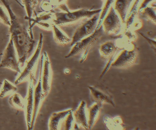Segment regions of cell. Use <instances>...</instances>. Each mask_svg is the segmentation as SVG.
I'll list each match as a JSON object with an SVG mask.
<instances>
[{"mask_svg":"<svg viewBox=\"0 0 156 130\" xmlns=\"http://www.w3.org/2000/svg\"><path fill=\"white\" fill-rule=\"evenodd\" d=\"M7 10L10 16L9 32L11 38L16 48L18 62L23 67L27 58L34 49L35 42L24 25L22 24L12 10L7 0H0Z\"/></svg>","mask_w":156,"mask_h":130,"instance_id":"obj_1","label":"cell"},{"mask_svg":"<svg viewBox=\"0 0 156 130\" xmlns=\"http://www.w3.org/2000/svg\"><path fill=\"white\" fill-rule=\"evenodd\" d=\"M101 10V8L94 10L83 8L73 12H55L52 22L57 26L69 24L90 18L100 13Z\"/></svg>","mask_w":156,"mask_h":130,"instance_id":"obj_2","label":"cell"},{"mask_svg":"<svg viewBox=\"0 0 156 130\" xmlns=\"http://www.w3.org/2000/svg\"><path fill=\"white\" fill-rule=\"evenodd\" d=\"M102 30L101 25L93 33L77 42L65 57L68 58L83 53L80 60V63H82L85 60L89 50L101 35Z\"/></svg>","mask_w":156,"mask_h":130,"instance_id":"obj_3","label":"cell"},{"mask_svg":"<svg viewBox=\"0 0 156 130\" xmlns=\"http://www.w3.org/2000/svg\"><path fill=\"white\" fill-rule=\"evenodd\" d=\"M100 13L95 15L92 17L81 22L73 34L70 42L71 46H73L77 42L95 32L97 27Z\"/></svg>","mask_w":156,"mask_h":130,"instance_id":"obj_4","label":"cell"},{"mask_svg":"<svg viewBox=\"0 0 156 130\" xmlns=\"http://www.w3.org/2000/svg\"><path fill=\"white\" fill-rule=\"evenodd\" d=\"M137 53L133 45H129L122 50L111 64L113 67L120 68H128L135 63Z\"/></svg>","mask_w":156,"mask_h":130,"instance_id":"obj_5","label":"cell"},{"mask_svg":"<svg viewBox=\"0 0 156 130\" xmlns=\"http://www.w3.org/2000/svg\"><path fill=\"white\" fill-rule=\"evenodd\" d=\"M122 25L120 17L112 5L102 21L103 30L108 35H118L122 31Z\"/></svg>","mask_w":156,"mask_h":130,"instance_id":"obj_6","label":"cell"},{"mask_svg":"<svg viewBox=\"0 0 156 130\" xmlns=\"http://www.w3.org/2000/svg\"><path fill=\"white\" fill-rule=\"evenodd\" d=\"M43 36L40 34L39 41L36 50L33 56L27 62V64L20 75L15 82L16 84H18L28 79L32 76L36 80L35 73L38 67V60L42 46Z\"/></svg>","mask_w":156,"mask_h":130,"instance_id":"obj_7","label":"cell"},{"mask_svg":"<svg viewBox=\"0 0 156 130\" xmlns=\"http://www.w3.org/2000/svg\"><path fill=\"white\" fill-rule=\"evenodd\" d=\"M40 67L39 77L38 82L34 90V109L31 121L30 130L34 127L38 113L40 110L44 100L42 96L41 75L44 60V56L42 55L40 59Z\"/></svg>","mask_w":156,"mask_h":130,"instance_id":"obj_8","label":"cell"},{"mask_svg":"<svg viewBox=\"0 0 156 130\" xmlns=\"http://www.w3.org/2000/svg\"><path fill=\"white\" fill-rule=\"evenodd\" d=\"M44 60L41 75L43 99L45 100L49 94L52 82L53 73L51 62L47 53H43Z\"/></svg>","mask_w":156,"mask_h":130,"instance_id":"obj_9","label":"cell"},{"mask_svg":"<svg viewBox=\"0 0 156 130\" xmlns=\"http://www.w3.org/2000/svg\"><path fill=\"white\" fill-rule=\"evenodd\" d=\"M0 67L9 68L20 74L21 73L19 63L16 57L13 40L11 38L4 51Z\"/></svg>","mask_w":156,"mask_h":130,"instance_id":"obj_10","label":"cell"},{"mask_svg":"<svg viewBox=\"0 0 156 130\" xmlns=\"http://www.w3.org/2000/svg\"><path fill=\"white\" fill-rule=\"evenodd\" d=\"M34 79L32 76L29 78L27 94L25 99V114L28 130H30L33 115L34 106Z\"/></svg>","mask_w":156,"mask_h":130,"instance_id":"obj_11","label":"cell"},{"mask_svg":"<svg viewBox=\"0 0 156 130\" xmlns=\"http://www.w3.org/2000/svg\"><path fill=\"white\" fill-rule=\"evenodd\" d=\"M87 107L85 101L82 100L73 114L75 123L79 129L88 130Z\"/></svg>","mask_w":156,"mask_h":130,"instance_id":"obj_12","label":"cell"},{"mask_svg":"<svg viewBox=\"0 0 156 130\" xmlns=\"http://www.w3.org/2000/svg\"><path fill=\"white\" fill-rule=\"evenodd\" d=\"M68 0H43L40 4L41 9L45 12L54 10L58 8L64 12L69 11L66 3Z\"/></svg>","mask_w":156,"mask_h":130,"instance_id":"obj_13","label":"cell"},{"mask_svg":"<svg viewBox=\"0 0 156 130\" xmlns=\"http://www.w3.org/2000/svg\"><path fill=\"white\" fill-rule=\"evenodd\" d=\"M73 111L70 108L60 111L53 113L50 115L48 121L49 130H59L60 124L64 118L69 113Z\"/></svg>","mask_w":156,"mask_h":130,"instance_id":"obj_14","label":"cell"},{"mask_svg":"<svg viewBox=\"0 0 156 130\" xmlns=\"http://www.w3.org/2000/svg\"><path fill=\"white\" fill-rule=\"evenodd\" d=\"M133 0H115L112 5L125 24L127 15Z\"/></svg>","mask_w":156,"mask_h":130,"instance_id":"obj_15","label":"cell"},{"mask_svg":"<svg viewBox=\"0 0 156 130\" xmlns=\"http://www.w3.org/2000/svg\"><path fill=\"white\" fill-rule=\"evenodd\" d=\"M118 46L114 41H108L102 43L99 48L101 56L105 59L108 60L113 57L117 51Z\"/></svg>","mask_w":156,"mask_h":130,"instance_id":"obj_16","label":"cell"},{"mask_svg":"<svg viewBox=\"0 0 156 130\" xmlns=\"http://www.w3.org/2000/svg\"><path fill=\"white\" fill-rule=\"evenodd\" d=\"M88 87L91 96L95 102L101 104L106 103L114 105L112 99L109 95L94 87L89 86Z\"/></svg>","mask_w":156,"mask_h":130,"instance_id":"obj_17","label":"cell"},{"mask_svg":"<svg viewBox=\"0 0 156 130\" xmlns=\"http://www.w3.org/2000/svg\"><path fill=\"white\" fill-rule=\"evenodd\" d=\"M101 104L95 102L87 108L88 129L92 128L99 117Z\"/></svg>","mask_w":156,"mask_h":130,"instance_id":"obj_18","label":"cell"},{"mask_svg":"<svg viewBox=\"0 0 156 130\" xmlns=\"http://www.w3.org/2000/svg\"><path fill=\"white\" fill-rule=\"evenodd\" d=\"M52 27L54 39L58 44L64 46L71 41V39L63 32L57 26L53 23Z\"/></svg>","mask_w":156,"mask_h":130,"instance_id":"obj_19","label":"cell"},{"mask_svg":"<svg viewBox=\"0 0 156 130\" xmlns=\"http://www.w3.org/2000/svg\"><path fill=\"white\" fill-rule=\"evenodd\" d=\"M73 111L69 113L63 119L60 124L59 130L79 129L78 126L75 121Z\"/></svg>","mask_w":156,"mask_h":130,"instance_id":"obj_20","label":"cell"},{"mask_svg":"<svg viewBox=\"0 0 156 130\" xmlns=\"http://www.w3.org/2000/svg\"><path fill=\"white\" fill-rule=\"evenodd\" d=\"M8 102L12 107L16 109L21 111L25 109V100L17 93L11 95L9 98Z\"/></svg>","mask_w":156,"mask_h":130,"instance_id":"obj_21","label":"cell"},{"mask_svg":"<svg viewBox=\"0 0 156 130\" xmlns=\"http://www.w3.org/2000/svg\"><path fill=\"white\" fill-rule=\"evenodd\" d=\"M104 121L108 128L109 129H122L124 128L122 120L120 116L111 118L105 116Z\"/></svg>","mask_w":156,"mask_h":130,"instance_id":"obj_22","label":"cell"},{"mask_svg":"<svg viewBox=\"0 0 156 130\" xmlns=\"http://www.w3.org/2000/svg\"><path fill=\"white\" fill-rule=\"evenodd\" d=\"M23 5L24 7L27 14L25 19L28 20L29 24L30 23L33 13L36 16L37 15L35 9L38 3L37 0H21Z\"/></svg>","mask_w":156,"mask_h":130,"instance_id":"obj_23","label":"cell"},{"mask_svg":"<svg viewBox=\"0 0 156 130\" xmlns=\"http://www.w3.org/2000/svg\"><path fill=\"white\" fill-rule=\"evenodd\" d=\"M156 7L148 5L140 12L143 18L156 25Z\"/></svg>","mask_w":156,"mask_h":130,"instance_id":"obj_24","label":"cell"},{"mask_svg":"<svg viewBox=\"0 0 156 130\" xmlns=\"http://www.w3.org/2000/svg\"><path fill=\"white\" fill-rule=\"evenodd\" d=\"M17 87L6 80H4L3 84L0 92V98H3L15 92Z\"/></svg>","mask_w":156,"mask_h":130,"instance_id":"obj_25","label":"cell"},{"mask_svg":"<svg viewBox=\"0 0 156 130\" xmlns=\"http://www.w3.org/2000/svg\"><path fill=\"white\" fill-rule=\"evenodd\" d=\"M115 0H105L104 5L101 8L99 18L96 29L100 28L101 25L102 21L108 12L111 7L112 5Z\"/></svg>","mask_w":156,"mask_h":130,"instance_id":"obj_26","label":"cell"},{"mask_svg":"<svg viewBox=\"0 0 156 130\" xmlns=\"http://www.w3.org/2000/svg\"><path fill=\"white\" fill-rule=\"evenodd\" d=\"M142 1V0H133L127 15L131 14L137 15L138 8Z\"/></svg>","mask_w":156,"mask_h":130,"instance_id":"obj_27","label":"cell"},{"mask_svg":"<svg viewBox=\"0 0 156 130\" xmlns=\"http://www.w3.org/2000/svg\"><path fill=\"white\" fill-rule=\"evenodd\" d=\"M0 21L4 24L10 26V20L2 7L0 5Z\"/></svg>","mask_w":156,"mask_h":130,"instance_id":"obj_28","label":"cell"},{"mask_svg":"<svg viewBox=\"0 0 156 130\" xmlns=\"http://www.w3.org/2000/svg\"><path fill=\"white\" fill-rule=\"evenodd\" d=\"M155 0H142L138 9V12H140L143 9L148 6L151 2Z\"/></svg>","mask_w":156,"mask_h":130,"instance_id":"obj_29","label":"cell"},{"mask_svg":"<svg viewBox=\"0 0 156 130\" xmlns=\"http://www.w3.org/2000/svg\"><path fill=\"white\" fill-rule=\"evenodd\" d=\"M21 7H24L23 5L20 3L18 0H14Z\"/></svg>","mask_w":156,"mask_h":130,"instance_id":"obj_30","label":"cell"},{"mask_svg":"<svg viewBox=\"0 0 156 130\" xmlns=\"http://www.w3.org/2000/svg\"><path fill=\"white\" fill-rule=\"evenodd\" d=\"M2 53H0V56L2 55Z\"/></svg>","mask_w":156,"mask_h":130,"instance_id":"obj_31","label":"cell"},{"mask_svg":"<svg viewBox=\"0 0 156 130\" xmlns=\"http://www.w3.org/2000/svg\"><path fill=\"white\" fill-rule=\"evenodd\" d=\"M103 1H105V0H102Z\"/></svg>","mask_w":156,"mask_h":130,"instance_id":"obj_32","label":"cell"},{"mask_svg":"<svg viewBox=\"0 0 156 130\" xmlns=\"http://www.w3.org/2000/svg\"><path fill=\"white\" fill-rule=\"evenodd\" d=\"M0 84H2V83L1 82H0Z\"/></svg>","mask_w":156,"mask_h":130,"instance_id":"obj_33","label":"cell"},{"mask_svg":"<svg viewBox=\"0 0 156 130\" xmlns=\"http://www.w3.org/2000/svg\"></svg>","mask_w":156,"mask_h":130,"instance_id":"obj_34","label":"cell"}]
</instances>
